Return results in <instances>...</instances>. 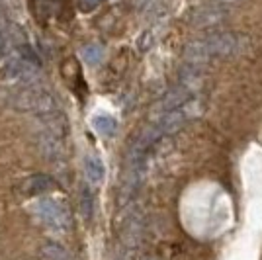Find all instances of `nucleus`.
Masks as SVG:
<instances>
[{
    "mask_svg": "<svg viewBox=\"0 0 262 260\" xmlns=\"http://www.w3.org/2000/svg\"><path fill=\"white\" fill-rule=\"evenodd\" d=\"M12 106L24 112H39L51 114L55 110V98L43 86H35L33 82H24L20 88H14L10 96Z\"/></svg>",
    "mask_w": 262,
    "mask_h": 260,
    "instance_id": "f257e3e1",
    "label": "nucleus"
},
{
    "mask_svg": "<svg viewBox=\"0 0 262 260\" xmlns=\"http://www.w3.org/2000/svg\"><path fill=\"white\" fill-rule=\"evenodd\" d=\"M206 41H208L209 51L213 57H235L245 49V37L233 32L213 33Z\"/></svg>",
    "mask_w": 262,
    "mask_h": 260,
    "instance_id": "f03ea898",
    "label": "nucleus"
},
{
    "mask_svg": "<svg viewBox=\"0 0 262 260\" xmlns=\"http://www.w3.org/2000/svg\"><path fill=\"white\" fill-rule=\"evenodd\" d=\"M190 98V90L184 86H178L174 88V90H170L166 96L155 106L153 110V118H164L166 114H170V112H174V110H178V106H182L186 100Z\"/></svg>",
    "mask_w": 262,
    "mask_h": 260,
    "instance_id": "7ed1b4c3",
    "label": "nucleus"
},
{
    "mask_svg": "<svg viewBox=\"0 0 262 260\" xmlns=\"http://www.w3.org/2000/svg\"><path fill=\"white\" fill-rule=\"evenodd\" d=\"M225 18V10L221 6L215 4H208V6H200L192 12L190 16V22L196 28H209V26H215Z\"/></svg>",
    "mask_w": 262,
    "mask_h": 260,
    "instance_id": "20e7f679",
    "label": "nucleus"
},
{
    "mask_svg": "<svg viewBox=\"0 0 262 260\" xmlns=\"http://www.w3.org/2000/svg\"><path fill=\"white\" fill-rule=\"evenodd\" d=\"M141 235H143L141 213H131L125 219V225H123V231H121V241H123L125 250H131L133 247H137V243L141 241Z\"/></svg>",
    "mask_w": 262,
    "mask_h": 260,
    "instance_id": "39448f33",
    "label": "nucleus"
},
{
    "mask_svg": "<svg viewBox=\"0 0 262 260\" xmlns=\"http://www.w3.org/2000/svg\"><path fill=\"white\" fill-rule=\"evenodd\" d=\"M209 57H213L209 51V45L206 39H196L192 44L186 45L184 49V59L188 65L194 67H204L209 61Z\"/></svg>",
    "mask_w": 262,
    "mask_h": 260,
    "instance_id": "423d86ee",
    "label": "nucleus"
},
{
    "mask_svg": "<svg viewBox=\"0 0 262 260\" xmlns=\"http://www.w3.org/2000/svg\"><path fill=\"white\" fill-rule=\"evenodd\" d=\"M186 123V114L182 110H174L170 114H166L164 118H161V123L157 125L161 133H174Z\"/></svg>",
    "mask_w": 262,
    "mask_h": 260,
    "instance_id": "0eeeda50",
    "label": "nucleus"
},
{
    "mask_svg": "<svg viewBox=\"0 0 262 260\" xmlns=\"http://www.w3.org/2000/svg\"><path fill=\"white\" fill-rule=\"evenodd\" d=\"M41 256H43V260H69V256L65 254V250L55 247V245H47V247L41 250Z\"/></svg>",
    "mask_w": 262,
    "mask_h": 260,
    "instance_id": "6e6552de",
    "label": "nucleus"
},
{
    "mask_svg": "<svg viewBox=\"0 0 262 260\" xmlns=\"http://www.w3.org/2000/svg\"><path fill=\"white\" fill-rule=\"evenodd\" d=\"M82 2H86L88 6H92V4H94V2H96V0H82Z\"/></svg>",
    "mask_w": 262,
    "mask_h": 260,
    "instance_id": "1a4fd4ad",
    "label": "nucleus"
},
{
    "mask_svg": "<svg viewBox=\"0 0 262 260\" xmlns=\"http://www.w3.org/2000/svg\"><path fill=\"white\" fill-rule=\"evenodd\" d=\"M221 2H225V4H233V2H237V0H221Z\"/></svg>",
    "mask_w": 262,
    "mask_h": 260,
    "instance_id": "9d476101",
    "label": "nucleus"
}]
</instances>
